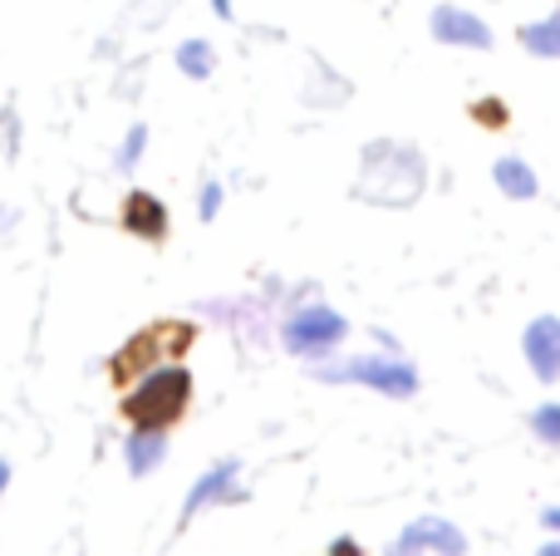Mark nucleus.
Masks as SVG:
<instances>
[{
    "instance_id": "obj_1",
    "label": "nucleus",
    "mask_w": 560,
    "mask_h": 556,
    "mask_svg": "<svg viewBox=\"0 0 560 556\" xmlns=\"http://www.w3.org/2000/svg\"><path fill=\"white\" fill-rule=\"evenodd\" d=\"M423 183H428V167L413 143L378 138L359 158V197H369L374 207H413Z\"/></svg>"
},
{
    "instance_id": "obj_2",
    "label": "nucleus",
    "mask_w": 560,
    "mask_h": 556,
    "mask_svg": "<svg viewBox=\"0 0 560 556\" xmlns=\"http://www.w3.org/2000/svg\"><path fill=\"white\" fill-rule=\"evenodd\" d=\"M118 409H124L128 429H173L192 409V370L187 364H158V370L138 374Z\"/></svg>"
},
{
    "instance_id": "obj_3",
    "label": "nucleus",
    "mask_w": 560,
    "mask_h": 556,
    "mask_svg": "<svg viewBox=\"0 0 560 556\" xmlns=\"http://www.w3.org/2000/svg\"><path fill=\"white\" fill-rule=\"evenodd\" d=\"M192 340H197V325L153 321V325H143L128 345H118L114 360H108V374H114V384H133L138 374L158 370V364H177L187 350H192Z\"/></svg>"
},
{
    "instance_id": "obj_4",
    "label": "nucleus",
    "mask_w": 560,
    "mask_h": 556,
    "mask_svg": "<svg viewBox=\"0 0 560 556\" xmlns=\"http://www.w3.org/2000/svg\"><path fill=\"white\" fill-rule=\"evenodd\" d=\"M315 380L364 384V390H378L384 399H408V394H418V370L404 355H345V360H335V364H315Z\"/></svg>"
},
{
    "instance_id": "obj_5",
    "label": "nucleus",
    "mask_w": 560,
    "mask_h": 556,
    "mask_svg": "<svg viewBox=\"0 0 560 556\" xmlns=\"http://www.w3.org/2000/svg\"><path fill=\"white\" fill-rule=\"evenodd\" d=\"M349 335V321L335 311V305H295V311L280 321V340H285L290 355H300V360H325V355H335L339 345H345Z\"/></svg>"
},
{
    "instance_id": "obj_6",
    "label": "nucleus",
    "mask_w": 560,
    "mask_h": 556,
    "mask_svg": "<svg viewBox=\"0 0 560 556\" xmlns=\"http://www.w3.org/2000/svg\"><path fill=\"white\" fill-rule=\"evenodd\" d=\"M246 498V488H242V463L236 459H222V463H212V468L202 473V478L187 488V498H183V522H192V518H202L207 508H226V502H242Z\"/></svg>"
},
{
    "instance_id": "obj_7",
    "label": "nucleus",
    "mask_w": 560,
    "mask_h": 556,
    "mask_svg": "<svg viewBox=\"0 0 560 556\" xmlns=\"http://www.w3.org/2000/svg\"><path fill=\"white\" fill-rule=\"evenodd\" d=\"M467 556V537L463 528H453L447 518H418L408 522L404 532L394 537V547H388V556Z\"/></svg>"
},
{
    "instance_id": "obj_8",
    "label": "nucleus",
    "mask_w": 560,
    "mask_h": 556,
    "mask_svg": "<svg viewBox=\"0 0 560 556\" xmlns=\"http://www.w3.org/2000/svg\"><path fill=\"white\" fill-rule=\"evenodd\" d=\"M428 30H433V39L447 49H492V25H487L482 15H472L467 5H447V0L433 5Z\"/></svg>"
},
{
    "instance_id": "obj_9",
    "label": "nucleus",
    "mask_w": 560,
    "mask_h": 556,
    "mask_svg": "<svg viewBox=\"0 0 560 556\" xmlns=\"http://www.w3.org/2000/svg\"><path fill=\"white\" fill-rule=\"evenodd\" d=\"M118 227H124L128 236H138V242H167V232H173V217H167L163 197L133 187V193L124 197V207H118Z\"/></svg>"
},
{
    "instance_id": "obj_10",
    "label": "nucleus",
    "mask_w": 560,
    "mask_h": 556,
    "mask_svg": "<svg viewBox=\"0 0 560 556\" xmlns=\"http://www.w3.org/2000/svg\"><path fill=\"white\" fill-rule=\"evenodd\" d=\"M522 355L541 384L560 380V315H536L522 335Z\"/></svg>"
},
{
    "instance_id": "obj_11",
    "label": "nucleus",
    "mask_w": 560,
    "mask_h": 556,
    "mask_svg": "<svg viewBox=\"0 0 560 556\" xmlns=\"http://www.w3.org/2000/svg\"><path fill=\"white\" fill-rule=\"evenodd\" d=\"M167 459V429H128L124 439V463L133 478H148V473H158Z\"/></svg>"
},
{
    "instance_id": "obj_12",
    "label": "nucleus",
    "mask_w": 560,
    "mask_h": 556,
    "mask_svg": "<svg viewBox=\"0 0 560 556\" xmlns=\"http://www.w3.org/2000/svg\"><path fill=\"white\" fill-rule=\"evenodd\" d=\"M492 183H497V193L512 197V202H532V197L541 193V183H536L532 163H526V158H516V153L497 158V163H492Z\"/></svg>"
},
{
    "instance_id": "obj_13",
    "label": "nucleus",
    "mask_w": 560,
    "mask_h": 556,
    "mask_svg": "<svg viewBox=\"0 0 560 556\" xmlns=\"http://www.w3.org/2000/svg\"><path fill=\"white\" fill-rule=\"evenodd\" d=\"M522 49L526 55H536V59H560V5L551 10V15H541V20H532V25H522Z\"/></svg>"
},
{
    "instance_id": "obj_14",
    "label": "nucleus",
    "mask_w": 560,
    "mask_h": 556,
    "mask_svg": "<svg viewBox=\"0 0 560 556\" xmlns=\"http://www.w3.org/2000/svg\"><path fill=\"white\" fill-rule=\"evenodd\" d=\"M177 69H183L187 79H212L217 49L207 45V39H183V45H177Z\"/></svg>"
},
{
    "instance_id": "obj_15",
    "label": "nucleus",
    "mask_w": 560,
    "mask_h": 556,
    "mask_svg": "<svg viewBox=\"0 0 560 556\" xmlns=\"http://www.w3.org/2000/svg\"><path fill=\"white\" fill-rule=\"evenodd\" d=\"M143 153H148V128H143V124H133L124 138H118V148H114V167H118V173H133V167L143 163Z\"/></svg>"
},
{
    "instance_id": "obj_16",
    "label": "nucleus",
    "mask_w": 560,
    "mask_h": 556,
    "mask_svg": "<svg viewBox=\"0 0 560 556\" xmlns=\"http://www.w3.org/2000/svg\"><path fill=\"white\" fill-rule=\"evenodd\" d=\"M532 433L541 443H551V449H560V399H546L532 409Z\"/></svg>"
},
{
    "instance_id": "obj_17",
    "label": "nucleus",
    "mask_w": 560,
    "mask_h": 556,
    "mask_svg": "<svg viewBox=\"0 0 560 556\" xmlns=\"http://www.w3.org/2000/svg\"><path fill=\"white\" fill-rule=\"evenodd\" d=\"M222 202H226L222 183H202V193H197V217H202V222H212V217L222 212Z\"/></svg>"
},
{
    "instance_id": "obj_18",
    "label": "nucleus",
    "mask_w": 560,
    "mask_h": 556,
    "mask_svg": "<svg viewBox=\"0 0 560 556\" xmlns=\"http://www.w3.org/2000/svg\"><path fill=\"white\" fill-rule=\"evenodd\" d=\"M329 556H364V547H359L354 537H335L329 542Z\"/></svg>"
},
{
    "instance_id": "obj_19",
    "label": "nucleus",
    "mask_w": 560,
    "mask_h": 556,
    "mask_svg": "<svg viewBox=\"0 0 560 556\" xmlns=\"http://www.w3.org/2000/svg\"><path fill=\"white\" fill-rule=\"evenodd\" d=\"M541 522H546V532H551V537H560V508H546Z\"/></svg>"
},
{
    "instance_id": "obj_20",
    "label": "nucleus",
    "mask_w": 560,
    "mask_h": 556,
    "mask_svg": "<svg viewBox=\"0 0 560 556\" xmlns=\"http://www.w3.org/2000/svg\"><path fill=\"white\" fill-rule=\"evenodd\" d=\"M5 488H10V463L0 459V498H5Z\"/></svg>"
},
{
    "instance_id": "obj_21",
    "label": "nucleus",
    "mask_w": 560,
    "mask_h": 556,
    "mask_svg": "<svg viewBox=\"0 0 560 556\" xmlns=\"http://www.w3.org/2000/svg\"><path fill=\"white\" fill-rule=\"evenodd\" d=\"M212 10H217L222 20H232V0H212Z\"/></svg>"
},
{
    "instance_id": "obj_22",
    "label": "nucleus",
    "mask_w": 560,
    "mask_h": 556,
    "mask_svg": "<svg viewBox=\"0 0 560 556\" xmlns=\"http://www.w3.org/2000/svg\"><path fill=\"white\" fill-rule=\"evenodd\" d=\"M536 556H560V537H551V542H546V547L536 552Z\"/></svg>"
}]
</instances>
